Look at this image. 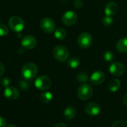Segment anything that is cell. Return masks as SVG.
<instances>
[{"label":"cell","mask_w":127,"mask_h":127,"mask_svg":"<svg viewBox=\"0 0 127 127\" xmlns=\"http://www.w3.org/2000/svg\"><path fill=\"white\" fill-rule=\"evenodd\" d=\"M20 87H21L22 89H27V88L28 87V85L25 82L22 81V82L21 83V84H20Z\"/></svg>","instance_id":"obj_30"},{"label":"cell","mask_w":127,"mask_h":127,"mask_svg":"<svg viewBox=\"0 0 127 127\" xmlns=\"http://www.w3.org/2000/svg\"><path fill=\"white\" fill-rule=\"evenodd\" d=\"M120 87H121V82L118 79H113L109 83V88L112 92H116L117 91H118Z\"/></svg>","instance_id":"obj_17"},{"label":"cell","mask_w":127,"mask_h":127,"mask_svg":"<svg viewBox=\"0 0 127 127\" xmlns=\"http://www.w3.org/2000/svg\"><path fill=\"white\" fill-rule=\"evenodd\" d=\"M123 101H124V103L127 106V93H126L125 95H124V97H123Z\"/></svg>","instance_id":"obj_32"},{"label":"cell","mask_w":127,"mask_h":127,"mask_svg":"<svg viewBox=\"0 0 127 127\" xmlns=\"http://www.w3.org/2000/svg\"><path fill=\"white\" fill-rule=\"evenodd\" d=\"M103 58L106 62H112L115 59V55L112 51H106L103 54Z\"/></svg>","instance_id":"obj_21"},{"label":"cell","mask_w":127,"mask_h":127,"mask_svg":"<svg viewBox=\"0 0 127 127\" xmlns=\"http://www.w3.org/2000/svg\"><path fill=\"white\" fill-rule=\"evenodd\" d=\"M67 127V125H66L65 124H64V123H58V124H56L55 125V127Z\"/></svg>","instance_id":"obj_31"},{"label":"cell","mask_w":127,"mask_h":127,"mask_svg":"<svg viewBox=\"0 0 127 127\" xmlns=\"http://www.w3.org/2000/svg\"><path fill=\"white\" fill-rule=\"evenodd\" d=\"M0 127H7V121L6 120L0 116Z\"/></svg>","instance_id":"obj_27"},{"label":"cell","mask_w":127,"mask_h":127,"mask_svg":"<svg viewBox=\"0 0 127 127\" xmlns=\"http://www.w3.org/2000/svg\"><path fill=\"white\" fill-rule=\"evenodd\" d=\"M52 95L49 92H44L40 94V100L43 103H49L52 101Z\"/></svg>","instance_id":"obj_18"},{"label":"cell","mask_w":127,"mask_h":127,"mask_svg":"<svg viewBox=\"0 0 127 127\" xmlns=\"http://www.w3.org/2000/svg\"><path fill=\"white\" fill-rule=\"evenodd\" d=\"M37 74V67L34 63H28L25 64L21 70L22 77L26 80H33Z\"/></svg>","instance_id":"obj_1"},{"label":"cell","mask_w":127,"mask_h":127,"mask_svg":"<svg viewBox=\"0 0 127 127\" xmlns=\"http://www.w3.org/2000/svg\"><path fill=\"white\" fill-rule=\"evenodd\" d=\"M2 83H3V85H4L5 87H7V86H8V85H9V83H10V80H9L8 79L5 78V79L2 80Z\"/></svg>","instance_id":"obj_29"},{"label":"cell","mask_w":127,"mask_h":127,"mask_svg":"<svg viewBox=\"0 0 127 127\" xmlns=\"http://www.w3.org/2000/svg\"><path fill=\"white\" fill-rule=\"evenodd\" d=\"M78 45L82 48H88L93 42V38L91 35L88 33H81L77 39Z\"/></svg>","instance_id":"obj_7"},{"label":"cell","mask_w":127,"mask_h":127,"mask_svg":"<svg viewBox=\"0 0 127 127\" xmlns=\"http://www.w3.org/2000/svg\"><path fill=\"white\" fill-rule=\"evenodd\" d=\"M55 36L56 39L59 40H63L67 36V32L66 31L62 28H58L55 31Z\"/></svg>","instance_id":"obj_19"},{"label":"cell","mask_w":127,"mask_h":127,"mask_svg":"<svg viewBox=\"0 0 127 127\" xmlns=\"http://www.w3.org/2000/svg\"><path fill=\"white\" fill-rule=\"evenodd\" d=\"M93 95V89L92 87L87 83H83L82 84L78 90H77V95L79 98L82 100H87Z\"/></svg>","instance_id":"obj_4"},{"label":"cell","mask_w":127,"mask_h":127,"mask_svg":"<svg viewBox=\"0 0 127 127\" xmlns=\"http://www.w3.org/2000/svg\"><path fill=\"white\" fill-rule=\"evenodd\" d=\"M36 44H37V40L33 36L27 35L22 39L21 45L25 49L28 50L33 49L36 46Z\"/></svg>","instance_id":"obj_11"},{"label":"cell","mask_w":127,"mask_h":127,"mask_svg":"<svg viewBox=\"0 0 127 127\" xmlns=\"http://www.w3.org/2000/svg\"><path fill=\"white\" fill-rule=\"evenodd\" d=\"M40 26L43 31L46 33H52L55 31V22L52 18L45 17L41 19L40 22Z\"/></svg>","instance_id":"obj_6"},{"label":"cell","mask_w":127,"mask_h":127,"mask_svg":"<svg viewBox=\"0 0 127 127\" xmlns=\"http://www.w3.org/2000/svg\"><path fill=\"white\" fill-rule=\"evenodd\" d=\"M7 127H17V126H16L15 124H10V125H8Z\"/></svg>","instance_id":"obj_33"},{"label":"cell","mask_w":127,"mask_h":127,"mask_svg":"<svg viewBox=\"0 0 127 127\" xmlns=\"http://www.w3.org/2000/svg\"><path fill=\"white\" fill-rule=\"evenodd\" d=\"M109 71L113 76L120 77L124 74L125 67L122 63H118V62H115V63H113L109 66Z\"/></svg>","instance_id":"obj_9"},{"label":"cell","mask_w":127,"mask_h":127,"mask_svg":"<svg viewBox=\"0 0 127 127\" xmlns=\"http://www.w3.org/2000/svg\"><path fill=\"white\" fill-rule=\"evenodd\" d=\"M52 81L51 80L44 75L39 76L34 81V86L35 87L41 91H45L49 89L51 87Z\"/></svg>","instance_id":"obj_5"},{"label":"cell","mask_w":127,"mask_h":127,"mask_svg":"<svg viewBox=\"0 0 127 127\" xmlns=\"http://www.w3.org/2000/svg\"><path fill=\"white\" fill-rule=\"evenodd\" d=\"M100 106L95 102H91L88 103L85 106V112L90 116H97L100 113Z\"/></svg>","instance_id":"obj_12"},{"label":"cell","mask_w":127,"mask_h":127,"mask_svg":"<svg viewBox=\"0 0 127 127\" xmlns=\"http://www.w3.org/2000/svg\"><path fill=\"white\" fill-rule=\"evenodd\" d=\"M116 48L121 53H127V37H123L117 42Z\"/></svg>","instance_id":"obj_15"},{"label":"cell","mask_w":127,"mask_h":127,"mask_svg":"<svg viewBox=\"0 0 127 127\" xmlns=\"http://www.w3.org/2000/svg\"><path fill=\"white\" fill-rule=\"evenodd\" d=\"M62 22L65 25L70 26L74 25L77 21V14L72 10H68L65 12L62 16Z\"/></svg>","instance_id":"obj_8"},{"label":"cell","mask_w":127,"mask_h":127,"mask_svg":"<svg viewBox=\"0 0 127 127\" xmlns=\"http://www.w3.org/2000/svg\"><path fill=\"white\" fill-rule=\"evenodd\" d=\"M112 127H127V121H118L115 122Z\"/></svg>","instance_id":"obj_25"},{"label":"cell","mask_w":127,"mask_h":127,"mask_svg":"<svg viewBox=\"0 0 127 127\" xmlns=\"http://www.w3.org/2000/svg\"><path fill=\"white\" fill-rule=\"evenodd\" d=\"M118 5L117 4V3L112 1L106 4L105 7V13L106 16H112L116 14V13L118 12Z\"/></svg>","instance_id":"obj_14"},{"label":"cell","mask_w":127,"mask_h":127,"mask_svg":"<svg viewBox=\"0 0 127 127\" xmlns=\"http://www.w3.org/2000/svg\"><path fill=\"white\" fill-rule=\"evenodd\" d=\"M9 33L7 26L4 24H0V36H6Z\"/></svg>","instance_id":"obj_23"},{"label":"cell","mask_w":127,"mask_h":127,"mask_svg":"<svg viewBox=\"0 0 127 127\" xmlns=\"http://www.w3.org/2000/svg\"><path fill=\"white\" fill-rule=\"evenodd\" d=\"M53 56L58 62L64 63L69 57V51L64 45H57L53 49Z\"/></svg>","instance_id":"obj_2"},{"label":"cell","mask_w":127,"mask_h":127,"mask_svg":"<svg viewBox=\"0 0 127 127\" xmlns=\"http://www.w3.org/2000/svg\"><path fill=\"white\" fill-rule=\"evenodd\" d=\"M8 25L10 28L14 31V32H21L24 27H25V22L22 20V18L17 16H11L8 20Z\"/></svg>","instance_id":"obj_3"},{"label":"cell","mask_w":127,"mask_h":127,"mask_svg":"<svg viewBox=\"0 0 127 127\" xmlns=\"http://www.w3.org/2000/svg\"><path fill=\"white\" fill-rule=\"evenodd\" d=\"M76 115V109L73 106H68L67 108L65 109L64 112V116L65 119L70 121L73 119Z\"/></svg>","instance_id":"obj_16"},{"label":"cell","mask_w":127,"mask_h":127,"mask_svg":"<svg viewBox=\"0 0 127 127\" xmlns=\"http://www.w3.org/2000/svg\"><path fill=\"white\" fill-rule=\"evenodd\" d=\"M102 22L105 26H109L111 25L113 23V19L110 16H106L103 18Z\"/></svg>","instance_id":"obj_24"},{"label":"cell","mask_w":127,"mask_h":127,"mask_svg":"<svg viewBox=\"0 0 127 127\" xmlns=\"http://www.w3.org/2000/svg\"><path fill=\"white\" fill-rule=\"evenodd\" d=\"M4 96L10 100H16L19 96V92L17 89L13 86H7L4 90Z\"/></svg>","instance_id":"obj_10"},{"label":"cell","mask_w":127,"mask_h":127,"mask_svg":"<svg viewBox=\"0 0 127 127\" xmlns=\"http://www.w3.org/2000/svg\"><path fill=\"white\" fill-rule=\"evenodd\" d=\"M105 74L101 71H97L91 76V83L93 85H100L105 80Z\"/></svg>","instance_id":"obj_13"},{"label":"cell","mask_w":127,"mask_h":127,"mask_svg":"<svg viewBox=\"0 0 127 127\" xmlns=\"http://www.w3.org/2000/svg\"><path fill=\"white\" fill-rule=\"evenodd\" d=\"M4 72V65L1 63H0V77L2 76Z\"/></svg>","instance_id":"obj_28"},{"label":"cell","mask_w":127,"mask_h":127,"mask_svg":"<svg viewBox=\"0 0 127 127\" xmlns=\"http://www.w3.org/2000/svg\"><path fill=\"white\" fill-rule=\"evenodd\" d=\"M74 6L77 9L81 8L83 6V1L82 0H75V1H74Z\"/></svg>","instance_id":"obj_26"},{"label":"cell","mask_w":127,"mask_h":127,"mask_svg":"<svg viewBox=\"0 0 127 127\" xmlns=\"http://www.w3.org/2000/svg\"><path fill=\"white\" fill-rule=\"evenodd\" d=\"M76 80L80 83H85L88 80V76L87 75V74L82 72L78 74V75L76 76Z\"/></svg>","instance_id":"obj_22"},{"label":"cell","mask_w":127,"mask_h":127,"mask_svg":"<svg viewBox=\"0 0 127 127\" xmlns=\"http://www.w3.org/2000/svg\"><path fill=\"white\" fill-rule=\"evenodd\" d=\"M67 64L68 67H70L71 68H76L80 65V60L77 57H72L67 61Z\"/></svg>","instance_id":"obj_20"}]
</instances>
